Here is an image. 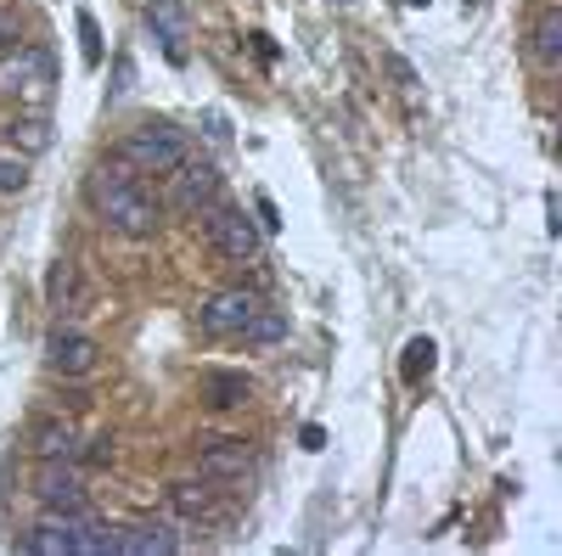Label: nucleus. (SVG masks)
<instances>
[{"instance_id": "1", "label": "nucleus", "mask_w": 562, "mask_h": 556, "mask_svg": "<svg viewBox=\"0 0 562 556\" xmlns=\"http://www.w3.org/2000/svg\"><path fill=\"white\" fill-rule=\"evenodd\" d=\"M90 208L102 214L108 230H119V237H130V242L158 237V225H164V208L153 197L147 174L130 169L124 158H108V163L90 169Z\"/></svg>"}, {"instance_id": "2", "label": "nucleus", "mask_w": 562, "mask_h": 556, "mask_svg": "<svg viewBox=\"0 0 562 556\" xmlns=\"http://www.w3.org/2000/svg\"><path fill=\"white\" fill-rule=\"evenodd\" d=\"M186 152V135L175 129V124H164V118H147V124H135L124 141H119V158L130 163V169H140V174H169Z\"/></svg>"}, {"instance_id": "3", "label": "nucleus", "mask_w": 562, "mask_h": 556, "mask_svg": "<svg viewBox=\"0 0 562 556\" xmlns=\"http://www.w3.org/2000/svg\"><path fill=\"white\" fill-rule=\"evenodd\" d=\"M203 237H209V248H214L220 259H231V264L259 259V225H254L248 208H237V203H214Z\"/></svg>"}, {"instance_id": "4", "label": "nucleus", "mask_w": 562, "mask_h": 556, "mask_svg": "<svg viewBox=\"0 0 562 556\" xmlns=\"http://www.w3.org/2000/svg\"><path fill=\"white\" fill-rule=\"evenodd\" d=\"M52 79H57V57L45 45H23V52L7 45V57H0V90L7 97H45Z\"/></svg>"}, {"instance_id": "5", "label": "nucleus", "mask_w": 562, "mask_h": 556, "mask_svg": "<svg viewBox=\"0 0 562 556\" xmlns=\"http://www.w3.org/2000/svg\"><path fill=\"white\" fill-rule=\"evenodd\" d=\"M34 500L45 506V512H63V518H79L90 512V495L74 473V461H45L40 478H34Z\"/></svg>"}, {"instance_id": "6", "label": "nucleus", "mask_w": 562, "mask_h": 556, "mask_svg": "<svg viewBox=\"0 0 562 556\" xmlns=\"http://www.w3.org/2000/svg\"><path fill=\"white\" fill-rule=\"evenodd\" d=\"M45 360H52L57 377H90V371L102 365V349H97V338L79 332V327H57L52 338H45Z\"/></svg>"}, {"instance_id": "7", "label": "nucleus", "mask_w": 562, "mask_h": 556, "mask_svg": "<svg viewBox=\"0 0 562 556\" xmlns=\"http://www.w3.org/2000/svg\"><path fill=\"white\" fill-rule=\"evenodd\" d=\"M259 309H265L259 293H248V287H225V293H214V298L203 304V332H214V338H237Z\"/></svg>"}, {"instance_id": "8", "label": "nucleus", "mask_w": 562, "mask_h": 556, "mask_svg": "<svg viewBox=\"0 0 562 556\" xmlns=\"http://www.w3.org/2000/svg\"><path fill=\"white\" fill-rule=\"evenodd\" d=\"M169 174H175V203H180V208L203 214V208L220 203V169H214L209 158H192V152H186Z\"/></svg>"}, {"instance_id": "9", "label": "nucleus", "mask_w": 562, "mask_h": 556, "mask_svg": "<svg viewBox=\"0 0 562 556\" xmlns=\"http://www.w3.org/2000/svg\"><path fill=\"white\" fill-rule=\"evenodd\" d=\"M169 518H180V523H214L220 518V484L214 478H175L169 484Z\"/></svg>"}, {"instance_id": "10", "label": "nucleus", "mask_w": 562, "mask_h": 556, "mask_svg": "<svg viewBox=\"0 0 562 556\" xmlns=\"http://www.w3.org/2000/svg\"><path fill=\"white\" fill-rule=\"evenodd\" d=\"M198 473L214 478L220 489H225V484H237V478H248V473H254V450H248V439L203 444V450H198Z\"/></svg>"}, {"instance_id": "11", "label": "nucleus", "mask_w": 562, "mask_h": 556, "mask_svg": "<svg viewBox=\"0 0 562 556\" xmlns=\"http://www.w3.org/2000/svg\"><path fill=\"white\" fill-rule=\"evenodd\" d=\"M23 551H29V556H79V518L45 512V518L23 534Z\"/></svg>"}, {"instance_id": "12", "label": "nucleus", "mask_w": 562, "mask_h": 556, "mask_svg": "<svg viewBox=\"0 0 562 556\" xmlns=\"http://www.w3.org/2000/svg\"><path fill=\"white\" fill-rule=\"evenodd\" d=\"M175 545H180V534H175L169 518H158V523H130V529L119 534V551H124V556H169Z\"/></svg>"}, {"instance_id": "13", "label": "nucleus", "mask_w": 562, "mask_h": 556, "mask_svg": "<svg viewBox=\"0 0 562 556\" xmlns=\"http://www.w3.org/2000/svg\"><path fill=\"white\" fill-rule=\"evenodd\" d=\"M34 455H40V461H79L85 444H79L74 422H57V416H45V422H34Z\"/></svg>"}, {"instance_id": "14", "label": "nucleus", "mask_w": 562, "mask_h": 556, "mask_svg": "<svg viewBox=\"0 0 562 556\" xmlns=\"http://www.w3.org/2000/svg\"><path fill=\"white\" fill-rule=\"evenodd\" d=\"M52 141H57V129H52V118H45V113H18V118L7 124V147H12L18 158H40Z\"/></svg>"}, {"instance_id": "15", "label": "nucleus", "mask_w": 562, "mask_h": 556, "mask_svg": "<svg viewBox=\"0 0 562 556\" xmlns=\"http://www.w3.org/2000/svg\"><path fill=\"white\" fill-rule=\"evenodd\" d=\"M203 394H209L214 410H237L254 394V383L243 377V371H203Z\"/></svg>"}, {"instance_id": "16", "label": "nucleus", "mask_w": 562, "mask_h": 556, "mask_svg": "<svg viewBox=\"0 0 562 556\" xmlns=\"http://www.w3.org/2000/svg\"><path fill=\"white\" fill-rule=\"evenodd\" d=\"M535 63L540 68L562 63V12H540L535 18Z\"/></svg>"}, {"instance_id": "17", "label": "nucleus", "mask_w": 562, "mask_h": 556, "mask_svg": "<svg viewBox=\"0 0 562 556\" xmlns=\"http://www.w3.org/2000/svg\"><path fill=\"white\" fill-rule=\"evenodd\" d=\"M45 293H52L57 309H79V264H74V259H57V264H52V282H45Z\"/></svg>"}, {"instance_id": "18", "label": "nucleus", "mask_w": 562, "mask_h": 556, "mask_svg": "<svg viewBox=\"0 0 562 556\" xmlns=\"http://www.w3.org/2000/svg\"><path fill=\"white\" fill-rule=\"evenodd\" d=\"M434 360H439V343H434V338H411V343H405V360H400V377H405V383H422V377L434 371Z\"/></svg>"}, {"instance_id": "19", "label": "nucleus", "mask_w": 562, "mask_h": 556, "mask_svg": "<svg viewBox=\"0 0 562 556\" xmlns=\"http://www.w3.org/2000/svg\"><path fill=\"white\" fill-rule=\"evenodd\" d=\"M281 338H288V320H281L276 309H259L248 327L237 332V343H248V349H259V343H281Z\"/></svg>"}, {"instance_id": "20", "label": "nucleus", "mask_w": 562, "mask_h": 556, "mask_svg": "<svg viewBox=\"0 0 562 556\" xmlns=\"http://www.w3.org/2000/svg\"><path fill=\"white\" fill-rule=\"evenodd\" d=\"M23 185H29V158H18V152H0V197L23 192Z\"/></svg>"}, {"instance_id": "21", "label": "nucleus", "mask_w": 562, "mask_h": 556, "mask_svg": "<svg viewBox=\"0 0 562 556\" xmlns=\"http://www.w3.org/2000/svg\"><path fill=\"white\" fill-rule=\"evenodd\" d=\"M79 34H85V57H90V63H102V39H97V23H90V18H79Z\"/></svg>"}, {"instance_id": "22", "label": "nucleus", "mask_w": 562, "mask_h": 556, "mask_svg": "<svg viewBox=\"0 0 562 556\" xmlns=\"http://www.w3.org/2000/svg\"><path fill=\"white\" fill-rule=\"evenodd\" d=\"M18 34H23V29H18V18H12L7 7H0V52H7V45H18Z\"/></svg>"}, {"instance_id": "23", "label": "nucleus", "mask_w": 562, "mask_h": 556, "mask_svg": "<svg viewBox=\"0 0 562 556\" xmlns=\"http://www.w3.org/2000/svg\"><path fill=\"white\" fill-rule=\"evenodd\" d=\"M299 444H304V450H321V444H326V433H321V428H304V439H299Z\"/></svg>"}]
</instances>
